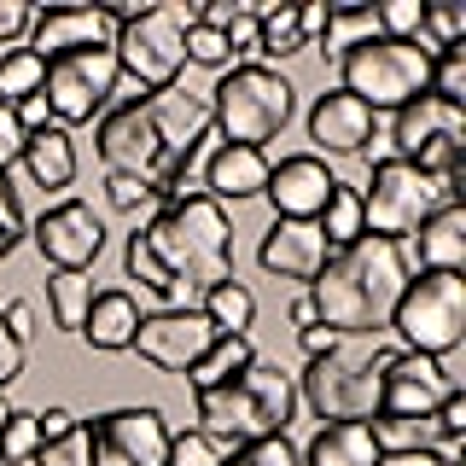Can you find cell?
Returning <instances> with one entry per match:
<instances>
[{
  "label": "cell",
  "mask_w": 466,
  "mask_h": 466,
  "mask_svg": "<svg viewBox=\"0 0 466 466\" xmlns=\"http://www.w3.org/2000/svg\"><path fill=\"white\" fill-rule=\"evenodd\" d=\"M128 280H140L152 298H164V309H187L210 286L233 280V222L228 204L216 198H181L164 204L146 228L128 233L123 245Z\"/></svg>",
  "instance_id": "obj_1"
},
{
  "label": "cell",
  "mask_w": 466,
  "mask_h": 466,
  "mask_svg": "<svg viewBox=\"0 0 466 466\" xmlns=\"http://www.w3.org/2000/svg\"><path fill=\"white\" fill-rule=\"evenodd\" d=\"M402 286H408V251L361 233L356 245L327 257V268L309 280V303L320 327L344 332V339H379L390 327Z\"/></svg>",
  "instance_id": "obj_2"
},
{
  "label": "cell",
  "mask_w": 466,
  "mask_h": 466,
  "mask_svg": "<svg viewBox=\"0 0 466 466\" xmlns=\"http://www.w3.org/2000/svg\"><path fill=\"white\" fill-rule=\"evenodd\" d=\"M193 414H198V431L222 437L228 449H245L257 437H286V426L298 420V373H286L280 361L257 356L228 385L198 390Z\"/></svg>",
  "instance_id": "obj_3"
},
{
  "label": "cell",
  "mask_w": 466,
  "mask_h": 466,
  "mask_svg": "<svg viewBox=\"0 0 466 466\" xmlns=\"http://www.w3.org/2000/svg\"><path fill=\"white\" fill-rule=\"evenodd\" d=\"M390 350L379 339H339V350L303 361L298 373V402H309L315 420H373L379 414V373H385Z\"/></svg>",
  "instance_id": "obj_4"
},
{
  "label": "cell",
  "mask_w": 466,
  "mask_h": 466,
  "mask_svg": "<svg viewBox=\"0 0 466 466\" xmlns=\"http://www.w3.org/2000/svg\"><path fill=\"white\" fill-rule=\"evenodd\" d=\"M210 128L222 146H268L291 123L298 87H291L274 65H228L222 82L210 87Z\"/></svg>",
  "instance_id": "obj_5"
},
{
  "label": "cell",
  "mask_w": 466,
  "mask_h": 466,
  "mask_svg": "<svg viewBox=\"0 0 466 466\" xmlns=\"http://www.w3.org/2000/svg\"><path fill=\"white\" fill-rule=\"evenodd\" d=\"M198 12L187 0H157V6H140L135 18L116 29V70L140 87V94H164V87L181 82L187 70V29H193Z\"/></svg>",
  "instance_id": "obj_6"
},
{
  "label": "cell",
  "mask_w": 466,
  "mask_h": 466,
  "mask_svg": "<svg viewBox=\"0 0 466 466\" xmlns=\"http://www.w3.org/2000/svg\"><path fill=\"white\" fill-rule=\"evenodd\" d=\"M356 193H361V222H368L373 239L402 245V239H414V228L437 204H461V175L431 181V175H420L402 157H379L368 169V187H356Z\"/></svg>",
  "instance_id": "obj_7"
},
{
  "label": "cell",
  "mask_w": 466,
  "mask_h": 466,
  "mask_svg": "<svg viewBox=\"0 0 466 466\" xmlns=\"http://www.w3.org/2000/svg\"><path fill=\"white\" fill-rule=\"evenodd\" d=\"M426 76H431V53L420 47V41L368 35L339 58V87L350 99H361L373 116L379 111H402L408 99H420L426 94Z\"/></svg>",
  "instance_id": "obj_8"
},
{
  "label": "cell",
  "mask_w": 466,
  "mask_h": 466,
  "mask_svg": "<svg viewBox=\"0 0 466 466\" xmlns=\"http://www.w3.org/2000/svg\"><path fill=\"white\" fill-rule=\"evenodd\" d=\"M397 350L414 356H455L466 339V280L461 274H408L397 309H390Z\"/></svg>",
  "instance_id": "obj_9"
},
{
  "label": "cell",
  "mask_w": 466,
  "mask_h": 466,
  "mask_svg": "<svg viewBox=\"0 0 466 466\" xmlns=\"http://www.w3.org/2000/svg\"><path fill=\"white\" fill-rule=\"evenodd\" d=\"M390 157L414 164L420 175H431V181L461 175V157H466V111L461 106H443L437 94L408 99L402 111H390Z\"/></svg>",
  "instance_id": "obj_10"
},
{
  "label": "cell",
  "mask_w": 466,
  "mask_h": 466,
  "mask_svg": "<svg viewBox=\"0 0 466 466\" xmlns=\"http://www.w3.org/2000/svg\"><path fill=\"white\" fill-rule=\"evenodd\" d=\"M116 82H123V70H116V47H76V53H58L47 58V82H41V99H47L53 123L58 128H76V123H94V116H106Z\"/></svg>",
  "instance_id": "obj_11"
},
{
  "label": "cell",
  "mask_w": 466,
  "mask_h": 466,
  "mask_svg": "<svg viewBox=\"0 0 466 466\" xmlns=\"http://www.w3.org/2000/svg\"><path fill=\"white\" fill-rule=\"evenodd\" d=\"M29 239H35V251H41L47 268L87 274L99 262V251H106V222L94 216V204L58 198V204H47V210L29 222Z\"/></svg>",
  "instance_id": "obj_12"
},
{
  "label": "cell",
  "mask_w": 466,
  "mask_h": 466,
  "mask_svg": "<svg viewBox=\"0 0 466 466\" xmlns=\"http://www.w3.org/2000/svg\"><path fill=\"white\" fill-rule=\"evenodd\" d=\"M94 466H164L169 455V420L164 408H111L87 420Z\"/></svg>",
  "instance_id": "obj_13"
},
{
  "label": "cell",
  "mask_w": 466,
  "mask_h": 466,
  "mask_svg": "<svg viewBox=\"0 0 466 466\" xmlns=\"http://www.w3.org/2000/svg\"><path fill=\"white\" fill-rule=\"evenodd\" d=\"M135 12L140 6H47V12H35L24 47L35 58H58V53H76V47H106Z\"/></svg>",
  "instance_id": "obj_14"
},
{
  "label": "cell",
  "mask_w": 466,
  "mask_h": 466,
  "mask_svg": "<svg viewBox=\"0 0 466 466\" xmlns=\"http://www.w3.org/2000/svg\"><path fill=\"white\" fill-rule=\"evenodd\" d=\"M210 344H216V327L198 315V303H187V309L140 315L135 344H128V350H135L140 361H152V368H164V373H187Z\"/></svg>",
  "instance_id": "obj_15"
},
{
  "label": "cell",
  "mask_w": 466,
  "mask_h": 466,
  "mask_svg": "<svg viewBox=\"0 0 466 466\" xmlns=\"http://www.w3.org/2000/svg\"><path fill=\"white\" fill-rule=\"evenodd\" d=\"M449 390H455V379L437 356L390 350L385 373H379V414H437V402Z\"/></svg>",
  "instance_id": "obj_16"
},
{
  "label": "cell",
  "mask_w": 466,
  "mask_h": 466,
  "mask_svg": "<svg viewBox=\"0 0 466 466\" xmlns=\"http://www.w3.org/2000/svg\"><path fill=\"white\" fill-rule=\"evenodd\" d=\"M332 187H339V175L327 169L320 152H291V157H280V164L268 169L262 198L274 204V222H315L320 204L332 198Z\"/></svg>",
  "instance_id": "obj_17"
},
{
  "label": "cell",
  "mask_w": 466,
  "mask_h": 466,
  "mask_svg": "<svg viewBox=\"0 0 466 466\" xmlns=\"http://www.w3.org/2000/svg\"><path fill=\"white\" fill-rule=\"evenodd\" d=\"M327 257H332V245H327V233H320V222H274L268 233H262V245H257L262 274L303 280V286L327 268Z\"/></svg>",
  "instance_id": "obj_18"
},
{
  "label": "cell",
  "mask_w": 466,
  "mask_h": 466,
  "mask_svg": "<svg viewBox=\"0 0 466 466\" xmlns=\"http://www.w3.org/2000/svg\"><path fill=\"white\" fill-rule=\"evenodd\" d=\"M268 152H257V146H210V157H204L198 181H204V198L216 204H239V198H262V187H268Z\"/></svg>",
  "instance_id": "obj_19"
},
{
  "label": "cell",
  "mask_w": 466,
  "mask_h": 466,
  "mask_svg": "<svg viewBox=\"0 0 466 466\" xmlns=\"http://www.w3.org/2000/svg\"><path fill=\"white\" fill-rule=\"evenodd\" d=\"M309 140L320 146V152H368L373 140V111L361 106V99H350L344 87H332V94H320L309 106Z\"/></svg>",
  "instance_id": "obj_20"
},
{
  "label": "cell",
  "mask_w": 466,
  "mask_h": 466,
  "mask_svg": "<svg viewBox=\"0 0 466 466\" xmlns=\"http://www.w3.org/2000/svg\"><path fill=\"white\" fill-rule=\"evenodd\" d=\"M420 274H461L466 268V204H437L414 228Z\"/></svg>",
  "instance_id": "obj_21"
},
{
  "label": "cell",
  "mask_w": 466,
  "mask_h": 466,
  "mask_svg": "<svg viewBox=\"0 0 466 466\" xmlns=\"http://www.w3.org/2000/svg\"><path fill=\"white\" fill-rule=\"evenodd\" d=\"M24 175L41 187V193H65L70 181H76V140H70V128H41V135L24 140Z\"/></svg>",
  "instance_id": "obj_22"
},
{
  "label": "cell",
  "mask_w": 466,
  "mask_h": 466,
  "mask_svg": "<svg viewBox=\"0 0 466 466\" xmlns=\"http://www.w3.org/2000/svg\"><path fill=\"white\" fill-rule=\"evenodd\" d=\"M303 466H379V443L368 431V420H332L309 437Z\"/></svg>",
  "instance_id": "obj_23"
},
{
  "label": "cell",
  "mask_w": 466,
  "mask_h": 466,
  "mask_svg": "<svg viewBox=\"0 0 466 466\" xmlns=\"http://www.w3.org/2000/svg\"><path fill=\"white\" fill-rule=\"evenodd\" d=\"M135 327H140V303L128 291H94V309L82 320V339L87 350H128L135 344Z\"/></svg>",
  "instance_id": "obj_24"
},
{
  "label": "cell",
  "mask_w": 466,
  "mask_h": 466,
  "mask_svg": "<svg viewBox=\"0 0 466 466\" xmlns=\"http://www.w3.org/2000/svg\"><path fill=\"white\" fill-rule=\"evenodd\" d=\"M198 315L216 327V339H251V320H257V298L245 280H222L198 298Z\"/></svg>",
  "instance_id": "obj_25"
},
{
  "label": "cell",
  "mask_w": 466,
  "mask_h": 466,
  "mask_svg": "<svg viewBox=\"0 0 466 466\" xmlns=\"http://www.w3.org/2000/svg\"><path fill=\"white\" fill-rule=\"evenodd\" d=\"M368 431H373L379 455H408V449H443V443H455V437L437 431L431 414H373Z\"/></svg>",
  "instance_id": "obj_26"
},
{
  "label": "cell",
  "mask_w": 466,
  "mask_h": 466,
  "mask_svg": "<svg viewBox=\"0 0 466 466\" xmlns=\"http://www.w3.org/2000/svg\"><path fill=\"white\" fill-rule=\"evenodd\" d=\"M257 18V65L262 58H291V53H303V35H298V6H274V0H251L245 6Z\"/></svg>",
  "instance_id": "obj_27"
},
{
  "label": "cell",
  "mask_w": 466,
  "mask_h": 466,
  "mask_svg": "<svg viewBox=\"0 0 466 466\" xmlns=\"http://www.w3.org/2000/svg\"><path fill=\"white\" fill-rule=\"evenodd\" d=\"M251 361H257V344H251V339H216V344L193 361V368H187V385H193V397H198V390L228 385V379L245 373Z\"/></svg>",
  "instance_id": "obj_28"
},
{
  "label": "cell",
  "mask_w": 466,
  "mask_h": 466,
  "mask_svg": "<svg viewBox=\"0 0 466 466\" xmlns=\"http://www.w3.org/2000/svg\"><path fill=\"white\" fill-rule=\"evenodd\" d=\"M87 309H94V274H47V315L58 332H82Z\"/></svg>",
  "instance_id": "obj_29"
},
{
  "label": "cell",
  "mask_w": 466,
  "mask_h": 466,
  "mask_svg": "<svg viewBox=\"0 0 466 466\" xmlns=\"http://www.w3.org/2000/svg\"><path fill=\"white\" fill-rule=\"evenodd\" d=\"M315 222H320V233H327V245H332V251L356 245L361 233H368V222H361V193L339 181V187H332V198L320 204V216H315Z\"/></svg>",
  "instance_id": "obj_30"
},
{
  "label": "cell",
  "mask_w": 466,
  "mask_h": 466,
  "mask_svg": "<svg viewBox=\"0 0 466 466\" xmlns=\"http://www.w3.org/2000/svg\"><path fill=\"white\" fill-rule=\"evenodd\" d=\"M47 82V58H35L29 47L0 53V106H24L29 94H41Z\"/></svg>",
  "instance_id": "obj_31"
},
{
  "label": "cell",
  "mask_w": 466,
  "mask_h": 466,
  "mask_svg": "<svg viewBox=\"0 0 466 466\" xmlns=\"http://www.w3.org/2000/svg\"><path fill=\"white\" fill-rule=\"evenodd\" d=\"M461 41H466V6H455V0H437V6L420 12V47H426V53L461 47Z\"/></svg>",
  "instance_id": "obj_32"
},
{
  "label": "cell",
  "mask_w": 466,
  "mask_h": 466,
  "mask_svg": "<svg viewBox=\"0 0 466 466\" xmlns=\"http://www.w3.org/2000/svg\"><path fill=\"white\" fill-rule=\"evenodd\" d=\"M368 35H379V29H373V6H332V24H327V35H320V53L344 58L356 41H368Z\"/></svg>",
  "instance_id": "obj_33"
},
{
  "label": "cell",
  "mask_w": 466,
  "mask_h": 466,
  "mask_svg": "<svg viewBox=\"0 0 466 466\" xmlns=\"http://www.w3.org/2000/svg\"><path fill=\"white\" fill-rule=\"evenodd\" d=\"M233 455V449L222 443V437H210V431H169V455L164 466H222Z\"/></svg>",
  "instance_id": "obj_34"
},
{
  "label": "cell",
  "mask_w": 466,
  "mask_h": 466,
  "mask_svg": "<svg viewBox=\"0 0 466 466\" xmlns=\"http://www.w3.org/2000/svg\"><path fill=\"white\" fill-rule=\"evenodd\" d=\"M35 466H94V443H87V420H76L65 437L35 449Z\"/></svg>",
  "instance_id": "obj_35"
},
{
  "label": "cell",
  "mask_w": 466,
  "mask_h": 466,
  "mask_svg": "<svg viewBox=\"0 0 466 466\" xmlns=\"http://www.w3.org/2000/svg\"><path fill=\"white\" fill-rule=\"evenodd\" d=\"M35 449H41V426H35V414L12 408V420L0 426V455H6V466H24V461H35Z\"/></svg>",
  "instance_id": "obj_36"
},
{
  "label": "cell",
  "mask_w": 466,
  "mask_h": 466,
  "mask_svg": "<svg viewBox=\"0 0 466 466\" xmlns=\"http://www.w3.org/2000/svg\"><path fill=\"white\" fill-rule=\"evenodd\" d=\"M420 12H426V0H385V6H373V29L390 41H420Z\"/></svg>",
  "instance_id": "obj_37"
},
{
  "label": "cell",
  "mask_w": 466,
  "mask_h": 466,
  "mask_svg": "<svg viewBox=\"0 0 466 466\" xmlns=\"http://www.w3.org/2000/svg\"><path fill=\"white\" fill-rule=\"evenodd\" d=\"M187 65H204V70H228V65H233V53H228L222 29H204V24L193 18V29H187Z\"/></svg>",
  "instance_id": "obj_38"
},
{
  "label": "cell",
  "mask_w": 466,
  "mask_h": 466,
  "mask_svg": "<svg viewBox=\"0 0 466 466\" xmlns=\"http://www.w3.org/2000/svg\"><path fill=\"white\" fill-rule=\"evenodd\" d=\"M29 239V222H24V204H18V193H12V181L0 175V262H6L18 245Z\"/></svg>",
  "instance_id": "obj_39"
},
{
  "label": "cell",
  "mask_w": 466,
  "mask_h": 466,
  "mask_svg": "<svg viewBox=\"0 0 466 466\" xmlns=\"http://www.w3.org/2000/svg\"><path fill=\"white\" fill-rule=\"evenodd\" d=\"M251 466H303V449L291 443V437H257V443L239 449Z\"/></svg>",
  "instance_id": "obj_40"
},
{
  "label": "cell",
  "mask_w": 466,
  "mask_h": 466,
  "mask_svg": "<svg viewBox=\"0 0 466 466\" xmlns=\"http://www.w3.org/2000/svg\"><path fill=\"white\" fill-rule=\"evenodd\" d=\"M35 24V6L29 0H0V47H18Z\"/></svg>",
  "instance_id": "obj_41"
},
{
  "label": "cell",
  "mask_w": 466,
  "mask_h": 466,
  "mask_svg": "<svg viewBox=\"0 0 466 466\" xmlns=\"http://www.w3.org/2000/svg\"><path fill=\"white\" fill-rule=\"evenodd\" d=\"M106 198L111 210H140V204H152V187L135 181V175H106Z\"/></svg>",
  "instance_id": "obj_42"
},
{
  "label": "cell",
  "mask_w": 466,
  "mask_h": 466,
  "mask_svg": "<svg viewBox=\"0 0 466 466\" xmlns=\"http://www.w3.org/2000/svg\"><path fill=\"white\" fill-rule=\"evenodd\" d=\"M24 123H18V111H12V106H0V175H6L12 164H18V157H24Z\"/></svg>",
  "instance_id": "obj_43"
},
{
  "label": "cell",
  "mask_w": 466,
  "mask_h": 466,
  "mask_svg": "<svg viewBox=\"0 0 466 466\" xmlns=\"http://www.w3.org/2000/svg\"><path fill=\"white\" fill-rule=\"evenodd\" d=\"M327 24H332V0H309V6H298V35H303V47H315V41L327 35Z\"/></svg>",
  "instance_id": "obj_44"
},
{
  "label": "cell",
  "mask_w": 466,
  "mask_h": 466,
  "mask_svg": "<svg viewBox=\"0 0 466 466\" xmlns=\"http://www.w3.org/2000/svg\"><path fill=\"white\" fill-rule=\"evenodd\" d=\"M0 320H6V332L29 350V339H35V303H29V298H12L6 309H0Z\"/></svg>",
  "instance_id": "obj_45"
},
{
  "label": "cell",
  "mask_w": 466,
  "mask_h": 466,
  "mask_svg": "<svg viewBox=\"0 0 466 466\" xmlns=\"http://www.w3.org/2000/svg\"><path fill=\"white\" fill-rule=\"evenodd\" d=\"M18 373H24V344L6 332V320H0V390L6 385H18Z\"/></svg>",
  "instance_id": "obj_46"
},
{
  "label": "cell",
  "mask_w": 466,
  "mask_h": 466,
  "mask_svg": "<svg viewBox=\"0 0 466 466\" xmlns=\"http://www.w3.org/2000/svg\"><path fill=\"white\" fill-rule=\"evenodd\" d=\"M12 111H18L24 135H41V128H53V111H47V99H41V94H29L24 106H12Z\"/></svg>",
  "instance_id": "obj_47"
},
{
  "label": "cell",
  "mask_w": 466,
  "mask_h": 466,
  "mask_svg": "<svg viewBox=\"0 0 466 466\" xmlns=\"http://www.w3.org/2000/svg\"><path fill=\"white\" fill-rule=\"evenodd\" d=\"M344 332H332V327H303L298 332V344H303V361H315V356H327V350H339Z\"/></svg>",
  "instance_id": "obj_48"
},
{
  "label": "cell",
  "mask_w": 466,
  "mask_h": 466,
  "mask_svg": "<svg viewBox=\"0 0 466 466\" xmlns=\"http://www.w3.org/2000/svg\"><path fill=\"white\" fill-rule=\"evenodd\" d=\"M35 426H41V443H53V437H65L70 426H76V414H70V408H41Z\"/></svg>",
  "instance_id": "obj_49"
},
{
  "label": "cell",
  "mask_w": 466,
  "mask_h": 466,
  "mask_svg": "<svg viewBox=\"0 0 466 466\" xmlns=\"http://www.w3.org/2000/svg\"><path fill=\"white\" fill-rule=\"evenodd\" d=\"M379 466H449L437 449H408V455H379Z\"/></svg>",
  "instance_id": "obj_50"
},
{
  "label": "cell",
  "mask_w": 466,
  "mask_h": 466,
  "mask_svg": "<svg viewBox=\"0 0 466 466\" xmlns=\"http://www.w3.org/2000/svg\"><path fill=\"white\" fill-rule=\"evenodd\" d=\"M291 327H298V332H303V327H320V320H315V303H309V291H303V298L291 303Z\"/></svg>",
  "instance_id": "obj_51"
},
{
  "label": "cell",
  "mask_w": 466,
  "mask_h": 466,
  "mask_svg": "<svg viewBox=\"0 0 466 466\" xmlns=\"http://www.w3.org/2000/svg\"><path fill=\"white\" fill-rule=\"evenodd\" d=\"M6 420H12V402H6V390H0V426H6Z\"/></svg>",
  "instance_id": "obj_52"
},
{
  "label": "cell",
  "mask_w": 466,
  "mask_h": 466,
  "mask_svg": "<svg viewBox=\"0 0 466 466\" xmlns=\"http://www.w3.org/2000/svg\"><path fill=\"white\" fill-rule=\"evenodd\" d=\"M222 466H251V461H245V455H239V449H233V455H228Z\"/></svg>",
  "instance_id": "obj_53"
},
{
  "label": "cell",
  "mask_w": 466,
  "mask_h": 466,
  "mask_svg": "<svg viewBox=\"0 0 466 466\" xmlns=\"http://www.w3.org/2000/svg\"><path fill=\"white\" fill-rule=\"evenodd\" d=\"M0 466H6V455H0Z\"/></svg>",
  "instance_id": "obj_54"
}]
</instances>
